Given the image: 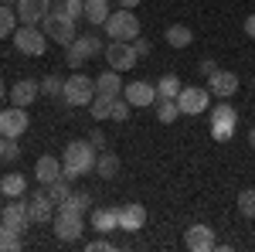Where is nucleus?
<instances>
[{"label":"nucleus","mask_w":255,"mask_h":252,"mask_svg":"<svg viewBox=\"0 0 255 252\" xmlns=\"http://www.w3.org/2000/svg\"><path fill=\"white\" fill-rule=\"evenodd\" d=\"M92 167H96V147H92L89 140H72V143L65 147L61 174L68 177V181H75V177L92 174Z\"/></svg>","instance_id":"f257e3e1"},{"label":"nucleus","mask_w":255,"mask_h":252,"mask_svg":"<svg viewBox=\"0 0 255 252\" xmlns=\"http://www.w3.org/2000/svg\"><path fill=\"white\" fill-rule=\"evenodd\" d=\"M44 27V34H48V41H55V44H61V48H68L72 41L79 38V31H75V20L68 17L65 10H48V17L41 20Z\"/></svg>","instance_id":"f03ea898"},{"label":"nucleus","mask_w":255,"mask_h":252,"mask_svg":"<svg viewBox=\"0 0 255 252\" xmlns=\"http://www.w3.org/2000/svg\"><path fill=\"white\" fill-rule=\"evenodd\" d=\"M102 27H106V38H113V41H133V38H139V20H136V14H133L129 7L113 10L109 20H106Z\"/></svg>","instance_id":"7ed1b4c3"},{"label":"nucleus","mask_w":255,"mask_h":252,"mask_svg":"<svg viewBox=\"0 0 255 252\" xmlns=\"http://www.w3.org/2000/svg\"><path fill=\"white\" fill-rule=\"evenodd\" d=\"M10 38H14V48H17L20 55L41 58V55L48 51V34H44V31H38V24H20Z\"/></svg>","instance_id":"20e7f679"},{"label":"nucleus","mask_w":255,"mask_h":252,"mask_svg":"<svg viewBox=\"0 0 255 252\" xmlns=\"http://www.w3.org/2000/svg\"><path fill=\"white\" fill-rule=\"evenodd\" d=\"M82 232H85V215L68 208V205H58V212H55V235L61 242H79Z\"/></svg>","instance_id":"39448f33"},{"label":"nucleus","mask_w":255,"mask_h":252,"mask_svg":"<svg viewBox=\"0 0 255 252\" xmlns=\"http://www.w3.org/2000/svg\"><path fill=\"white\" fill-rule=\"evenodd\" d=\"M61 99H65V106H72V109L89 106V102L96 99V82H92L89 75H82V72H75L72 78H65V92H61Z\"/></svg>","instance_id":"423d86ee"},{"label":"nucleus","mask_w":255,"mask_h":252,"mask_svg":"<svg viewBox=\"0 0 255 252\" xmlns=\"http://www.w3.org/2000/svg\"><path fill=\"white\" fill-rule=\"evenodd\" d=\"M106 51V44L99 38H92V34H85V38H75L68 48H65V61L72 65V68H82L89 58H96V55H102Z\"/></svg>","instance_id":"0eeeda50"},{"label":"nucleus","mask_w":255,"mask_h":252,"mask_svg":"<svg viewBox=\"0 0 255 252\" xmlns=\"http://www.w3.org/2000/svg\"><path fill=\"white\" fill-rule=\"evenodd\" d=\"M102 55H106V65L116 68V72H129V68H136V61H139L133 41H109Z\"/></svg>","instance_id":"6e6552de"},{"label":"nucleus","mask_w":255,"mask_h":252,"mask_svg":"<svg viewBox=\"0 0 255 252\" xmlns=\"http://www.w3.org/2000/svg\"><path fill=\"white\" fill-rule=\"evenodd\" d=\"M235 126H238V113L228 106V99H221L215 109H211V136L225 143V140L235 136Z\"/></svg>","instance_id":"1a4fd4ad"},{"label":"nucleus","mask_w":255,"mask_h":252,"mask_svg":"<svg viewBox=\"0 0 255 252\" xmlns=\"http://www.w3.org/2000/svg\"><path fill=\"white\" fill-rule=\"evenodd\" d=\"M211 102V89H201V85H187L180 89L177 96V106H180V116H201Z\"/></svg>","instance_id":"9d476101"},{"label":"nucleus","mask_w":255,"mask_h":252,"mask_svg":"<svg viewBox=\"0 0 255 252\" xmlns=\"http://www.w3.org/2000/svg\"><path fill=\"white\" fill-rule=\"evenodd\" d=\"M27 109L24 106H7V109H0V136H7V140H17L24 130H27Z\"/></svg>","instance_id":"9b49d317"},{"label":"nucleus","mask_w":255,"mask_h":252,"mask_svg":"<svg viewBox=\"0 0 255 252\" xmlns=\"http://www.w3.org/2000/svg\"><path fill=\"white\" fill-rule=\"evenodd\" d=\"M184 246H187L191 252H211V249H218L215 229H211V225H204V222L191 225V229L184 232Z\"/></svg>","instance_id":"f8f14e48"},{"label":"nucleus","mask_w":255,"mask_h":252,"mask_svg":"<svg viewBox=\"0 0 255 252\" xmlns=\"http://www.w3.org/2000/svg\"><path fill=\"white\" fill-rule=\"evenodd\" d=\"M0 222H3V225H10V229H17V232H24V229L31 225V208H27V201L10 198V205H3V208H0Z\"/></svg>","instance_id":"ddd939ff"},{"label":"nucleus","mask_w":255,"mask_h":252,"mask_svg":"<svg viewBox=\"0 0 255 252\" xmlns=\"http://www.w3.org/2000/svg\"><path fill=\"white\" fill-rule=\"evenodd\" d=\"M123 96H126L129 106L146 109V106L157 102V85H150V82H129V85H123Z\"/></svg>","instance_id":"4468645a"},{"label":"nucleus","mask_w":255,"mask_h":252,"mask_svg":"<svg viewBox=\"0 0 255 252\" xmlns=\"http://www.w3.org/2000/svg\"><path fill=\"white\" fill-rule=\"evenodd\" d=\"M208 89H211V96H218V99H232L238 92V75L228 72V68H218L215 75L208 78Z\"/></svg>","instance_id":"2eb2a0df"},{"label":"nucleus","mask_w":255,"mask_h":252,"mask_svg":"<svg viewBox=\"0 0 255 252\" xmlns=\"http://www.w3.org/2000/svg\"><path fill=\"white\" fill-rule=\"evenodd\" d=\"M17 20L20 24H38V20L48 17V10H51V0H17Z\"/></svg>","instance_id":"dca6fc26"},{"label":"nucleus","mask_w":255,"mask_h":252,"mask_svg":"<svg viewBox=\"0 0 255 252\" xmlns=\"http://www.w3.org/2000/svg\"><path fill=\"white\" fill-rule=\"evenodd\" d=\"M143 225H146V208L139 201H129V205L119 208V229L123 232H139Z\"/></svg>","instance_id":"f3484780"},{"label":"nucleus","mask_w":255,"mask_h":252,"mask_svg":"<svg viewBox=\"0 0 255 252\" xmlns=\"http://www.w3.org/2000/svg\"><path fill=\"white\" fill-rule=\"evenodd\" d=\"M27 208H31V222H55V212H58V205L48 198V191H38L31 194V201H27Z\"/></svg>","instance_id":"a211bd4d"},{"label":"nucleus","mask_w":255,"mask_h":252,"mask_svg":"<svg viewBox=\"0 0 255 252\" xmlns=\"http://www.w3.org/2000/svg\"><path fill=\"white\" fill-rule=\"evenodd\" d=\"M38 92H41V85L34 82V78H20V82L10 85L7 96H10V106H24V109H27V106L38 99Z\"/></svg>","instance_id":"6ab92c4d"},{"label":"nucleus","mask_w":255,"mask_h":252,"mask_svg":"<svg viewBox=\"0 0 255 252\" xmlns=\"http://www.w3.org/2000/svg\"><path fill=\"white\" fill-rule=\"evenodd\" d=\"M92 229L99 235H109L119 229V208H92Z\"/></svg>","instance_id":"aec40b11"},{"label":"nucleus","mask_w":255,"mask_h":252,"mask_svg":"<svg viewBox=\"0 0 255 252\" xmlns=\"http://www.w3.org/2000/svg\"><path fill=\"white\" fill-rule=\"evenodd\" d=\"M96 92H99V96H109V99L123 96V82H119L116 68H106V72L96 78Z\"/></svg>","instance_id":"412c9836"},{"label":"nucleus","mask_w":255,"mask_h":252,"mask_svg":"<svg viewBox=\"0 0 255 252\" xmlns=\"http://www.w3.org/2000/svg\"><path fill=\"white\" fill-rule=\"evenodd\" d=\"M34 177H38L41 184L58 181V177H61V160H58V157H41L38 164H34Z\"/></svg>","instance_id":"4be33fe9"},{"label":"nucleus","mask_w":255,"mask_h":252,"mask_svg":"<svg viewBox=\"0 0 255 252\" xmlns=\"http://www.w3.org/2000/svg\"><path fill=\"white\" fill-rule=\"evenodd\" d=\"M109 0H85V20L92 24V27H99V24H106L109 20Z\"/></svg>","instance_id":"5701e85b"},{"label":"nucleus","mask_w":255,"mask_h":252,"mask_svg":"<svg viewBox=\"0 0 255 252\" xmlns=\"http://www.w3.org/2000/svg\"><path fill=\"white\" fill-rule=\"evenodd\" d=\"M96 174L102 177V181H113V177L119 174V157L113 154V150H106V154L96 157Z\"/></svg>","instance_id":"b1692460"},{"label":"nucleus","mask_w":255,"mask_h":252,"mask_svg":"<svg viewBox=\"0 0 255 252\" xmlns=\"http://www.w3.org/2000/svg\"><path fill=\"white\" fill-rule=\"evenodd\" d=\"M163 38H167L170 48H187V44L194 41V34H191V27H187V24H170Z\"/></svg>","instance_id":"393cba45"},{"label":"nucleus","mask_w":255,"mask_h":252,"mask_svg":"<svg viewBox=\"0 0 255 252\" xmlns=\"http://www.w3.org/2000/svg\"><path fill=\"white\" fill-rule=\"evenodd\" d=\"M0 191H3V198H20L27 191V181H24V174H3L0 177Z\"/></svg>","instance_id":"a878e982"},{"label":"nucleus","mask_w":255,"mask_h":252,"mask_svg":"<svg viewBox=\"0 0 255 252\" xmlns=\"http://www.w3.org/2000/svg\"><path fill=\"white\" fill-rule=\"evenodd\" d=\"M180 89H184L180 78H177L174 72H167V75L157 82V99H177V96H180Z\"/></svg>","instance_id":"bb28decb"},{"label":"nucleus","mask_w":255,"mask_h":252,"mask_svg":"<svg viewBox=\"0 0 255 252\" xmlns=\"http://www.w3.org/2000/svg\"><path fill=\"white\" fill-rule=\"evenodd\" d=\"M153 106H157V119H160V123H167V126H170V123L180 116V106H177V99H157Z\"/></svg>","instance_id":"cd10ccee"},{"label":"nucleus","mask_w":255,"mask_h":252,"mask_svg":"<svg viewBox=\"0 0 255 252\" xmlns=\"http://www.w3.org/2000/svg\"><path fill=\"white\" fill-rule=\"evenodd\" d=\"M24 242H20V232L10 229V225H0V252H17Z\"/></svg>","instance_id":"c85d7f7f"},{"label":"nucleus","mask_w":255,"mask_h":252,"mask_svg":"<svg viewBox=\"0 0 255 252\" xmlns=\"http://www.w3.org/2000/svg\"><path fill=\"white\" fill-rule=\"evenodd\" d=\"M17 31V10H10L7 3H0V38H10Z\"/></svg>","instance_id":"c756f323"},{"label":"nucleus","mask_w":255,"mask_h":252,"mask_svg":"<svg viewBox=\"0 0 255 252\" xmlns=\"http://www.w3.org/2000/svg\"><path fill=\"white\" fill-rule=\"evenodd\" d=\"M44 191H48V198H51L55 205H61V201H65V198L72 194V188H68V177L61 174L58 181H51V184H44Z\"/></svg>","instance_id":"7c9ffc66"},{"label":"nucleus","mask_w":255,"mask_h":252,"mask_svg":"<svg viewBox=\"0 0 255 252\" xmlns=\"http://www.w3.org/2000/svg\"><path fill=\"white\" fill-rule=\"evenodd\" d=\"M61 92H65V78H61V75H48L44 82H41V96L61 99Z\"/></svg>","instance_id":"2f4dec72"},{"label":"nucleus","mask_w":255,"mask_h":252,"mask_svg":"<svg viewBox=\"0 0 255 252\" xmlns=\"http://www.w3.org/2000/svg\"><path fill=\"white\" fill-rule=\"evenodd\" d=\"M89 106H92V119H109V113H113V99L99 96V92H96V99H92Z\"/></svg>","instance_id":"473e14b6"},{"label":"nucleus","mask_w":255,"mask_h":252,"mask_svg":"<svg viewBox=\"0 0 255 252\" xmlns=\"http://www.w3.org/2000/svg\"><path fill=\"white\" fill-rule=\"evenodd\" d=\"M61 205H68V208H75V212H89V208H92V198H89V194L85 191H72L68 194V198H65V201H61Z\"/></svg>","instance_id":"72a5a7b5"},{"label":"nucleus","mask_w":255,"mask_h":252,"mask_svg":"<svg viewBox=\"0 0 255 252\" xmlns=\"http://www.w3.org/2000/svg\"><path fill=\"white\" fill-rule=\"evenodd\" d=\"M238 212L245 215V218H255V191L252 188L238 191Z\"/></svg>","instance_id":"f704fd0d"},{"label":"nucleus","mask_w":255,"mask_h":252,"mask_svg":"<svg viewBox=\"0 0 255 252\" xmlns=\"http://www.w3.org/2000/svg\"><path fill=\"white\" fill-rule=\"evenodd\" d=\"M55 3H58V10H65L72 20L85 17V0H55Z\"/></svg>","instance_id":"c9c22d12"},{"label":"nucleus","mask_w":255,"mask_h":252,"mask_svg":"<svg viewBox=\"0 0 255 252\" xmlns=\"http://www.w3.org/2000/svg\"><path fill=\"white\" fill-rule=\"evenodd\" d=\"M129 102H126V96H116L113 99V113H109V119H116V123H123V119H129Z\"/></svg>","instance_id":"e433bc0d"},{"label":"nucleus","mask_w":255,"mask_h":252,"mask_svg":"<svg viewBox=\"0 0 255 252\" xmlns=\"http://www.w3.org/2000/svg\"><path fill=\"white\" fill-rule=\"evenodd\" d=\"M85 249H89V252H113L116 246H113V242H109L106 235H99V239H92V242H89Z\"/></svg>","instance_id":"4c0bfd02"},{"label":"nucleus","mask_w":255,"mask_h":252,"mask_svg":"<svg viewBox=\"0 0 255 252\" xmlns=\"http://www.w3.org/2000/svg\"><path fill=\"white\" fill-rule=\"evenodd\" d=\"M133 48H136V55H139V58H146V55L153 51V44H150L146 38H133Z\"/></svg>","instance_id":"58836bf2"},{"label":"nucleus","mask_w":255,"mask_h":252,"mask_svg":"<svg viewBox=\"0 0 255 252\" xmlns=\"http://www.w3.org/2000/svg\"><path fill=\"white\" fill-rule=\"evenodd\" d=\"M17 157H20V147H17V140H7V150H3V160H10V164H14Z\"/></svg>","instance_id":"ea45409f"},{"label":"nucleus","mask_w":255,"mask_h":252,"mask_svg":"<svg viewBox=\"0 0 255 252\" xmlns=\"http://www.w3.org/2000/svg\"><path fill=\"white\" fill-rule=\"evenodd\" d=\"M89 143H92V147H106V133H102V130H92V133H89Z\"/></svg>","instance_id":"a19ab883"},{"label":"nucleus","mask_w":255,"mask_h":252,"mask_svg":"<svg viewBox=\"0 0 255 252\" xmlns=\"http://www.w3.org/2000/svg\"><path fill=\"white\" fill-rule=\"evenodd\" d=\"M201 72H204V75L211 78V75H215V72H218V61H211V58H204V61H201Z\"/></svg>","instance_id":"79ce46f5"},{"label":"nucleus","mask_w":255,"mask_h":252,"mask_svg":"<svg viewBox=\"0 0 255 252\" xmlns=\"http://www.w3.org/2000/svg\"><path fill=\"white\" fill-rule=\"evenodd\" d=\"M245 34H249V38H255V14H249V17H245Z\"/></svg>","instance_id":"37998d69"},{"label":"nucleus","mask_w":255,"mask_h":252,"mask_svg":"<svg viewBox=\"0 0 255 252\" xmlns=\"http://www.w3.org/2000/svg\"><path fill=\"white\" fill-rule=\"evenodd\" d=\"M116 3H119V7H129V10H133V7H136L139 0H116Z\"/></svg>","instance_id":"c03bdc74"},{"label":"nucleus","mask_w":255,"mask_h":252,"mask_svg":"<svg viewBox=\"0 0 255 252\" xmlns=\"http://www.w3.org/2000/svg\"><path fill=\"white\" fill-rule=\"evenodd\" d=\"M3 150H7V136H0V160H3Z\"/></svg>","instance_id":"a18cd8bd"},{"label":"nucleus","mask_w":255,"mask_h":252,"mask_svg":"<svg viewBox=\"0 0 255 252\" xmlns=\"http://www.w3.org/2000/svg\"><path fill=\"white\" fill-rule=\"evenodd\" d=\"M3 96H7V85H3V78H0V102H3Z\"/></svg>","instance_id":"49530a36"},{"label":"nucleus","mask_w":255,"mask_h":252,"mask_svg":"<svg viewBox=\"0 0 255 252\" xmlns=\"http://www.w3.org/2000/svg\"><path fill=\"white\" fill-rule=\"evenodd\" d=\"M0 3H7V7H17V0H0Z\"/></svg>","instance_id":"de8ad7c7"},{"label":"nucleus","mask_w":255,"mask_h":252,"mask_svg":"<svg viewBox=\"0 0 255 252\" xmlns=\"http://www.w3.org/2000/svg\"><path fill=\"white\" fill-rule=\"evenodd\" d=\"M249 143H252V147H255V126H252V133H249Z\"/></svg>","instance_id":"09e8293b"},{"label":"nucleus","mask_w":255,"mask_h":252,"mask_svg":"<svg viewBox=\"0 0 255 252\" xmlns=\"http://www.w3.org/2000/svg\"><path fill=\"white\" fill-rule=\"evenodd\" d=\"M0 201H3V191H0Z\"/></svg>","instance_id":"8fccbe9b"},{"label":"nucleus","mask_w":255,"mask_h":252,"mask_svg":"<svg viewBox=\"0 0 255 252\" xmlns=\"http://www.w3.org/2000/svg\"><path fill=\"white\" fill-rule=\"evenodd\" d=\"M252 85H255V78H252Z\"/></svg>","instance_id":"3c124183"}]
</instances>
